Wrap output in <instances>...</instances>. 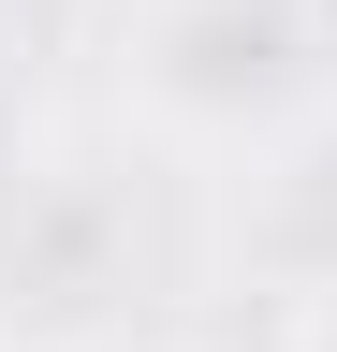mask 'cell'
Instances as JSON below:
<instances>
[{"instance_id":"obj_1","label":"cell","mask_w":337,"mask_h":352,"mask_svg":"<svg viewBox=\"0 0 337 352\" xmlns=\"http://www.w3.org/2000/svg\"><path fill=\"white\" fill-rule=\"evenodd\" d=\"M235 235H249V264H264L279 294H323V279H337V118H308V132L264 147Z\"/></svg>"},{"instance_id":"obj_2","label":"cell","mask_w":337,"mask_h":352,"mask_svg":"<svg viewBox=\"0 0 337 352\" xmlns=\"http://www.w3.org/2000/svg\"><path fill=\"white\" fill-rule=\"evenodd\" d=\"M279 352H337V279H323V294H293V308H279Z\"/></svg>"}]
</instances>
